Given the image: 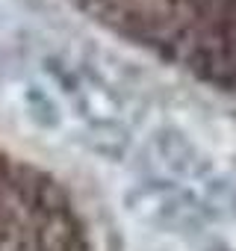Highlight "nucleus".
Here are the masks:
<instances>
[{"mask_svg":"<svg viewBox=\"0 0 236 251\" xmlns=\"http://www.w3.org/2000/svg\"><path fill=\"white\" fill-rule=\"evenodd\" d=\"M151 160L154 166L174 183V180H186L195 177L201 172V154L198 148L177 130H160L154 136L151 145Z\"/></svg>","mask_w":236,"mask_h":251,"instance_id":"obj_2","label":"nucleus"},{"mask_svg":"<svg viewBox=\"0 0 236 251\" xmlns=\"http://www.w3.org/2000/svg\"><path fill=\"white\" fill-rule=\"evenodd\" d=\"M142 207L145 216L157 225L165 227H180V230H195L204 225V210L201 204L192 198L189 189L165 180L160 186H154L148 195H142Z\"/></svg>","mask_w":236,"mask_h":251,"instance_id":"obj_1","label":"nucleus"}]
</instances>
